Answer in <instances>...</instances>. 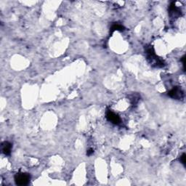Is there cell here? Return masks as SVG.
Instances as JSON below:
<instances>
[{
  "label": "cell",
  "mask_w": 186,
  "mask_h": 186,
  "mask_svg": "<svg viewBox=\"0 0 186 186\" xmlns=\"http://www.w3.org/2000/svg\"><path fill=\"white\" fill-rule=\"evenodd\" d=\"M147 54L148 59L150 60L151 64L154 65L155 66H157V67H161V66H164L163 61L157 57L152 47H150L149 49L147 50Z\"/></svg>",
  "instance_id": "1"
},
{
  "label": "cell",
  "mask_w": 186,
  "mask_h": 186,
  "mask_svg": "<svg viewBox=\"0 0 186 186\" xmlns=\"http://www.w3.org/2000/svg\"><path fill=\"white\" fill-rule=\"evenodd\" d=\"M30 175L26 173H18L15 175V181L18 185H26L29 183Z\"/></svg>",
  "instance_id": "2"
},
{
  "label": "cell",
  "mask_w": 186,
  "mask_h": 186,
  "mask_svg": "<svg viewBox=\"0 0 186 186\" xmlns=\"http://www.w3.org/2000/svg\"><path fill=\"white\" fill-rule=\"evenodd\" d=\"M106 118L109 122H112L113 124H120L121 122V119L118 115L115 114V113L113 112L110 110L107 111L106 112Z\"/></svg>",
  "instance_id": "3"
},
{
  "label": "cell",
  "mask_w": 186,
  "mask_h": 186,
  "mask_svg": "<svg viewBox=\"0 0 186 186\" xmlns=\"http://www.w3.org/2000/svg\"><path fill=\"white\" fill-rule=\"evenodd\" d=\"M169 95L171 98H173L175 99H181L183 97V92L182 91L180 88L179 87H174L172 90H171L169 92Z\"/></svg>",
  "instance_id": "4"
},
{
  "label": "cell",
  "mask_w": 186,
  "mask_h": 186,
  "mask_svg": "<svg viewBox=\"0 0 186 186\" xmlns=\"http://www.w3.org/2000/svg\"><path fill=\"white\" fill-rule=\"evenodd\" d=\"M169 13H170L172 17L177 18V17H178V16L180 15L181 11H180L178 7H176L175 2L171 3L170 6H169Z\"/></svg>",
  "instance_id": "5"
},
{
  "label": "cell",
  "mask_w": 186,
  "mask_h": 186,
  "mask_svg": "<svg viewBox=\"0 0 186 186\" xmlns=\"http://www.w3.org/2000/svg\"><path fill=\"white\" fill-rule=\"evenodd\" d=\"M12 148H13L12 144L9 142H4L2 144V150L4 154H5L6 156L10 154Z\"/></svg>",
  "instance_id": "6"
},
{
  "label": "cell",
  "mask_w": 186,
  "mask_h": 186,
  "mask_svg": "<svg viewBox=\"0 0 186 186\" xmlns=\"http://www.w3.org/2000/svg\"><path fill=\"white\" fill-rule=\"evenodd\" d=\"M124 29V26L119 23H114V25L111 26V32H114L115 31H123Z\"/></svg>",
  "instance_id": "7"
},
{
  "label": "cell",
  "mask_w": 186,
  "mask_h": 186,
  "mask_svg": "<svg viewBox=\"0 0 186 186\" xmlns=\"http://www.w3.org/2000/svg\"><path fill=\"white\" fill-rule=\"evenodd\" d=\"M185 158H186V156L185 153H183L180 157V161L184 166H185Z\"/></svg>",
  "instance_id": "8"
},
{
  "label": "cell",
  "mask_w": 186,
  "mask_h": 186,
  "mask_svg": "<svg viewBox=\"0 0 186 186\" xmlns=\"http://www.w3.org/2000/svg\"><path fill=\"white\" fill-rule=\"evenodd\" d=\"M181 61H182V63H183V68H184V69H185V56H183V57L182 58Z\"/></svg>",
  "instance_id": "9"
},
{
  "label": "cell",
  "mask_w": 186,
  "mask_h": 186,
  "mask_svg": "<svg viewBox=\"0 0 186 186\" xmlns=\"http://www.w3.org/2000/svg\"><path fill=\"white\" fill-rule=\"evenodd\" d=\"M94 153V151L92 150V149H89V150L87 151V156H90L91 154H92V153Z\"/></svg>",
  "instance_id": "10"
}]
</instances>
